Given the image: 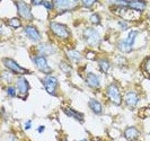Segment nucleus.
I'll use <instances>...</instances> for the list:
<instances>
[{"label":"nucleus","instance_id":"35","mask_svg":"<svg viewBox=\"0 0 150 141\" xmlns=\"http://www.w3.org/2000/svg\"><path fill=\"white\" fill-rule=\"evenodd\" d=\"M62 141H68V140H67V139H63V140H62Z\"/></svg>","mask_w":150,"mask_h":141},{"label":"nucleus","instance_id":"17","mask_svg":"<svg viewBox=\"0 0 150 141\" xmlns=\"http://www.w3.org/2000/svg\"><path fill=\"white\" fill-rule=\"evenodd\" d=\"M63 112L67 114L68 116H70V118H74V119L80 121V122H83V114H81V113H78L77 111L72 110V108H70V107L63 108Z\"/></svg>","mask_w":150,"mask_h":141},{"label":"nucleus","instance_id":"4","mask_svg":"<svg viewBox=\"0 0 150 141\" xmlns=\"http://www.w3.org/2000/svg\"><path fill=\"white\" fill-rule=\"evenodd\" d=\"M2 63H4V66L7 68V69H9L11 71V74H30V71L27 69L21 67L15 60L9 59V58H5V59H2Z\"/></svg>","mask_w":150,"mask_h":141},{"label":"nucleus","instance_id":"31","mask_svg":"<svg viewBox=\"0 0 150 141\" xmlns=\"http://www.w3.org/2000/svg\"><path fill=\"white\" fill-rule=\"evenodd\" d=\"M30 125H32V121H30V120H28V121L25 123V129H26V130L30 129Z\"/></svg>","mask_w":150,"mask_h":141},{"label":"nucleus","instance_id":"14","mask_svg":"<svg viewBox=\"0 0 150 141\" xmlns=\"http://www.w3.org/2000/svg\"><path fill=\"white\" fill-rule=\"evenodd\" d=\"M139 135H140V132L134 126H129L128 129H125V131H124V137L128 140H135Z\"/></svg>","mask_w":150,"mask_h":141},{"label":"nucleus","instance_id":"32","mask_svg":"<svg viewBox=\"0 0 150 141\" xmlns=\"http://www.w3.org/2000/svg\"><path fill=\"white\" fill-rule=\"evenodd\" d=\"M32 5L38 6V5H43V1H32Z\"/></svg>","mask_w":150,"mask_h":141},{"label":"nucleus","instance_id":"8","mask_svg":"<svg viewBox=\"0 0 150 141\" xmlns=\"http://www.w3.org/2000/svg\"><path fill=\"white\" fill-rule=\"evenodd\" d=\"M16 88H17V93L21 98H26V96L28 95V91H30V84L26 80V78L21 76L16 79Z\"/></svg>","mask_w":150,"mask_h":141},{"label":"nucleus","instance_id":"7","mask_svg":"<svg viewBox=\"0 0 150 141\" xmlns=\"http://www.w3.org/2000/svg\"><path fill=\"white\" fill-rule=\"evenodd\" d=\"M78 5H79L78 1H72V0H57V1H54V8L60 13L72 10Z\"/></svg>","mask_w":150,"mask_h":141},{"label":"nucleus","instance_id":"30","mask_svg":"<svg viewBox=\"0 0 150 141\" xmlns=\"http://www.w3.org/2000/svg\"><path fill=\"white\" fill-rule=\"evenodd\" d=\"M119 25H120L121 30H125L128 28V24H127V22H124V21H120V22H119Z\"/></svg>","mask_w":150,"mask_h":141},{"label":"nucleus","instance_id":"28","mask_svg":"<svg viewBox=\"0 0 150 141\" xmlns=\"http://www.w3.org/2000/svg\"><path fill=\"white\" fill-rule=\"evenodd\" d=\"M43 6H44L47 10H52L54 8V2H51V1H43Z\"/></svg>","mask_w":150,"mask_h":141},{"label":"nucleus","instance_id":"11","mask_svg":"<svg viewBox=\"0 0 150 141\" xmlns=\"http://www.w3.org/2000/svg\"><path fill=\"white\" fill-rule=\"evenodd\" d=\"M38 50V55H43V57H46V55H51V54H54L55 53V47L53 45L49 44V43H42L40 44L36 47Z\"/></svg>","mask_w":150,"mask_h":141},{"label":"nucleus","instance_id":"29","mask_svg":"<svg viewBox=\"0 0 150 141\" xmlns=\"http://www.w3.org/2000/svg\"><path fill=\"white\" fill-rule=\"evenodd\" d=\"M83 7H87V8H89V7H91L93 5H95V1H89V0H83Z\"/></svg>","mask_w":150,"mask_h":141},{"label":"nucleus","instance_id":"2","mask_svg":"<svg viewBox=\"0 0 150 141\" xmlns=\"http://www.w3.org/2000/svg\"><path fill=\"white\" fill-rule=\"evenodd\" d=\"M106 96L114 105L119 106L122 104V95H121L119 87L115 84L108 85V87L106 88Z\"/></svg>","mask_w":150,"mask_h":141},{"label":"nucleus","instance_id":"19","mask_svg":"<svg viewBox=\"0 0 150 141\" xmlns=\"http://www.w3.org/2000/svg\"><path fill=\"white\" fill-rule=\"evenodd\" d=\"M98 66H99L100 71L104 72V74H106V72L108 71L110 67H111V63H110V61H108L107 59H100L99 61H98Z\"/></svg>","mask_w":150,"mask_h":141},{"label":"nucleus","instance_id":"1","mask_svg":"<svg viewBox=\"0 0 150 141\" xmlns=\"http://www.w3.org/2000/svg\"><path fill=\"white\" fill-rule=\"evenodd\" d=\"M50 30H52L53 34L60 40H67L70 36V32L68 30V27L63 24H60V23H50Z\"/></svg>","mask_w":150,"mask_h":141},{"label":"nucleus","instance_id":"23","mask_svg":"<svg viewBox=\"0 0 150 141\" xmlns=\"http://www.w3.org/2000/svg\"><path fill=\"white\" fill-rule=\"evenodd\" d=\"M6 93L9 97H16L17 96V88L15 86H8L6 88Z\"/></svg>","mask_w":150,"mask_h":141},{"label":"nucleus","instance_id":"26","mask_svg":"<svg viewBox=\"0 0 150 141\" xmlns=\"http://www.w3.org/2000/svg\"><path fill=\"white\" fill-rule=\"evenodd\" d=\"M60 68H61V70H62L63 72H66V74H69V72L71 71V68L69 67V64L66 63V62H61Z\"/></svg>","mask_w":150,"mask_h":141},{"label":"nucleus","instance_id":"25","mask_svg":"<svg viewBox=\"0 0 150 141\" xmlns=\"http://www.w3.org/2000/svg\"><path fill=\"white\" fill-rule=\"evenodd\" d=\"M143 70L150 76V58H147L143 62Z\"/></svg>","mask_w":150,"mask_h":141},{"label":"nucleus","instance_id":"16","mask_svg":"<svg viewBox=\"0 0 150 141\" xmlns=\"http://www.w3.org/2000/svg\"><path fill=\"white\" fill-rule=\"evenodd\" d=\"M88 106H89V108L94 112L95 114H102V112H103V106H102V104H100L98 101L94 99V98H91L89 101Z\"/></svg>","mask_w":150,"mask_h":141},{"label":"nucleus","instance_id":"33","mask_svg":"<svg viewBox=\"0 0 150 141\" xmlns=\"http://www.w3.org/2000/svg\"><path fill=\"white\" fill-rule=\"evenodd\" d=\"M44 129H45V128H44V126H43V125H42V126H40V128H38V133H41V132H43V131H44Z\"/></svg>","mask_w":150,"mask_h":141},{"label":"nucleus","instance_id":"20","mask_svg":"<svg viewBox=\"0 0 150 141\" xmlns=\"http://www.w3.org/2000/svg\"><path fill=\"white\" fill-rule=\"evenodd\" d=\"M117 47H119V50H120L121 52H123V53H129L132 51V46H130L129 44H127V42H125L124 40H122V41L119 42Z\"/></svg>","mask_w":150,"mask_h":141},{"label":"nucleus","instance_id":"10","mask_svg":"<svg viewBox=\"0 0 150 141\" xmlns=\"http://www.w3.org/2000/svg\"><path fill=\"white\" fill-rule=\"evenodd\" d=\"M24 32L26 34V36L30 38V41L33 42H40L42 40V36H41V33L38 32V30L35 27V26H32V25H27L25 26L24 28Z\"/></svg>","mask_w":150,"mask_h":141},{"label":"nucleus","instance_id":"6","mask_svg":"<svg viewBox=\"0 0 150 141\" xmlns=\"http://www.w3.org/2000/svg\"><path fill=\"white\" fill-rule=\"evenodd\" d=\"M33 62L35 63V66L38 68L40 71H42L43 74H45L46 76H49V74L52 72V69L49 67V64H47V61H46V58L43 57V55H34L33 58Z\"/></svg>","mask_w":150,"mask_h":141},{"label":"nucleus","instance_id":"22","mask_svg":"<svg viewBox=\"0 0 150 141\" xmlns=\"http://www.w3.org/2000/svg\"><path fill=\"white\" fill-rule=\"evenodd\" d=\"M8 26H10L11 28H19L22 26V22L18 18L14 17V18H10L8 21Z\"/></svg>","mask_w":150,"mask_h":141},{"label":"nucleus","instance_id":"21","mask_svg":"<svg viewBox=\"0 0 150 141\" xmlns=\"http://www.w3.org/2000/svg\"><path fill=\"white\" fill-rule=\"evenodd\" d=\"M137 35H138V32H137V30H131V32L129 33L128 37H127L124 41H125L127 44H129L130 46H133L135 38H137Z\"/></svg>","mask_w":150,"mask_h":141},{"label":"nucleus","instance_id":"15","mask_svg":"<svg viewBox=\"0 0 150 141\" xmlns=\"http://www.w3.org/2000/svg\"><path fill=\"white\" fill-rule=\"evenodd\" d=\"M128 7L137 11H143L147 7V4L144 1H128Z\"/></svg>","mask_w":150,"mask_h":141},{"label":"nucleus","instance_id":"18","mask_svg":"<svg viewBox=\"0 0 150 141\" xmlns=\"http://www.w3.org/2000/svg\"><path fill=\"white\" fill-rule=\"evenodd\" d=\"M67 55L71 61H75V62H79L81 60V54L76 50H68Z\"/></svg>","mask_w":150,"mask_h":141},{"label":"nucleus","instance_id":"12","mask_svg":"<svg viewBox=\"0 0 150 141\" xmlns=\"http://www.w3.org/2000/svg\"><path fill=\"white\" fill-rule=\"evenodd\" d=\"M124 102L129 107H135L139 103V96L134 91H128L124 95Z\"/></svg>","mask_w":150,"mask_h":141},{"label":"nucleus","instance_id":"13","mask_svg":"<svg viewBox=\"0 0 150 141\" xmlns=\"http://www.w3.org/2000/svg\"><path fill=\"white\" fill-rule=\"evenodd\" d=\"M86 84L91 88H99L100 87V79L97 74L89 72L86 76Z\"/></svg>","mask_w":150,"mask_h":141},{"label":"nucleus","instance_id":"27","mask_svg":"<svg viewBox=\"0 0 150 141\" xmlns=\"http://www.w3.org/2000/svg\"><path fill=\"white\" fill-rule=\"evenodd\" d=\"M1 78H2V80H7V82H11L13 80V74H10L9 72H2V76H1Z\"/></svg>","mask_w":150,"mask_h":141},{"label":"nucleus","instance_id":"5","mask_svg":"<svg viewBox=\"0 0 150 141\" xmlns=\"http://www.w3.org/2000/svg\"><path fill=\"white\" fill-rule=\"evenodd\" d=\"M15 6L17 7V13L22 18L26 21H32L34 17L32 14L30 5H27L25 1H15Z\"/></svg>","mask_w":150,"mask_h":141},{"label":"nucleus","instance_id":"24","mask_svg":"<svg viewBox=\"0 0 150 141\" xmlns=\"http://www.w3.org/2000/svg\"><path fill=\"white\" fill-rule=\"evenodd\" d=\"M90 22L93 23L94 25H98L100 23V16L98 15V14H93V15L90 16Z\"/></svg>","mask_w":150,"mask_h":141},{"label":"nucleus","instance_id":"3","mask_svg":"<svg viewBox=\"0 0 150 141\" xmlns=\"http://www.w3.org/2000/svg\"><path fill=\"white\" fill-rule=\"evenodd\" d=\"M83 37H85L86 43L89 46H97L100 43V36L98 32L91 27H88L83 30Z\"/></svg>","mask_w":150,"mask_h":141},{"label":"nucleus","instance_id":"9","mask_svg":"<svg viewBox=\"0 0 150 141\" xmlns=\"http://www.w3.org/2000/svg\"><path fill=\"white\" fill-rule=\"evenodd\" d=\"M42 81H43V86H44V88L46 89V91H47L50 95L55 96V95H57V94H55V90H57L58 84H59L58 78H57V77H54V76L49 74V76H46V77H45Z\"/></svg>","mask_w":150,"mask_h":141},{"label":"nucleus","instance_id":"34","mask_svg":"<svg viewBox=\"0 0 150 141\" xmlns=\"http://www.w3.org/2000/svg\"><path fill=\"white\" fill-rule=\"evenodd\" d=\"M79 141H87L86 139H83V140H79Z\"/></svg>","mask_w":150,"mask_h":141}]
</instances>
